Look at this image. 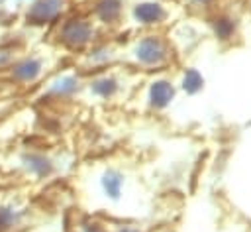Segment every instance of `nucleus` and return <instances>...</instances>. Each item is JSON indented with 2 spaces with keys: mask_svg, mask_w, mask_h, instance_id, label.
Listing matches in <instances>:
<instances>
[{
  "mask_svg": "<svg viewBox=\"0 0 251 232\" xmlns=\"http://www.w3.org/2000/svg\"><path fill=\"white\" fill-rule=\"evenodd\" d=\"M137 51H139V57L145 63H159L163 59V55H165V49H163L161 41L155 39V37H149V39L141 41V45H139Z\"/></svg>",
  "mask_w": 251,
  "mask_h": 232,
  "instance_id": "f257e3e1",
  "label": "nucleus"
},
{
  "mask_svg": "<svg viewBox=\"0 0 251 232\" xmlns=\"http://www.w3.org/2000/svg\"><path fill=\"white\" fill-rule=\"evenodd\" d=\"M171 98H173V87L169 83L159 81V83L153 85V88H151V100H153L155 106H159V108L161 106H167L171 102Z\"/></svg>",
  "mask_w": 251,
  "mask_h": 232,
  "instance_id": "f03ea898",
  "label": "nucleus"
},
{
  "mask_svg": "<svg viewBox=\"0 0 251 232\" xmlns=\"http://www.w3.org/2000/svg\"><path fill=\"white\" fill-rule=\"evenodd\" d=\"M135 16H137L141 22H145V24H153V22H159V20L165 16V12H163L161 6H157V4H141V6L135 10Z\"/></svg>",
  "mask_w": 251,
  "mask_h": 232,
  "instance_id": "7ed1b4c3",
  "label": "nucleus"
},
{
  "mask_svg": "<svg viewBox=\"0 0 251 232\" xmlns=\"http://www.w3.org/2000/svg\"><path fill=\"white\" fill-rule=\"evenodd\" d=\"M184 88L188 90V92H198L200 88H202V77H200V73L198 71H194V69H190V71H186V75H184Z\"/></svg>",
  "mask_w": 251,
  "mask_h": 232,
  "instance_id": "20e7f679",
  "label": "nucleus"
},
{
  "mask_svg": "<svg viewBox=\"0 0 251 232\" xmlns=\"http://www.w3.org/2000/svg\"><path fill=\"white\" fill-rule=\"evenodd\" d=\"M120 185H122L120 175H116V173L106 175V179H104V187H106V191H108L110 197H118V193H120Z\"/></svg>",
  "mask_w": 251,
  "mask_h": 232,
  "instance_id": "39448f33",
  "label": "nucleus"
},
{
  "mask_svg": "<svg viewBox=\"0 0 251 232\" xmlns=\"http://www.w3.org/2000/svg\"><path fill=\"white\" fill-rule=\"evenodd\" d=\"M233 31V24L229 20H216V33L222 37V39H227Z\"/></svg>",
  "mask_w": 251,
  "mask_h": 232,
  "instance_id": "423d86ee",
  "label": "nucleus"
}]
</instances>
